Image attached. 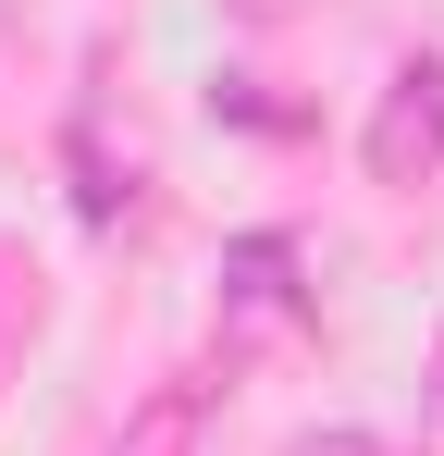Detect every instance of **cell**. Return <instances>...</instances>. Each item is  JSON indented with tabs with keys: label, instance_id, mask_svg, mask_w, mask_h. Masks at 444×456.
Wrapping results in <instances>:
<instances>
[{
	"label": "cell",
	"instance_id": "5",
	"mask_svg": "<svg viewBox=\"0 0 444 456\" xmlns=\"http://www.w3.org/2000/svg\"><path fill=\"white\" fill-rule=\"evenodd\" d=\"M420 395H432V419H444V333H432V370H420Z\"/></svg>",
	"mask_w": 444,
	"mask_h": 456
},
{
	"label": "cell",
	"instance_id": "3",
	"mask_svg": "<svg viewBox=\"0 0 444 456\" xmlns=\"http://www.w3.org/2000/svg\"><path fill=\"white\" fill-rule=\"evenodd\" d=\"M198 407H210V370H173L136 419H124V444H111V456H185V444H198Z\"/></svg>",
	"mask_w": 444,
	"mask_h": 456
},
{
	"label": "cell",
	"instance_id": "1",
	"mask_svg": "<svg viewBox=\"0 0 444 456\" xmlns=\"http://www.w3.org/2000/svg\"><path fill=\"white\" fill-rule=\"evenodd\" d=\"M444 160V62H407L395 99H382V124H370V173L382 185H420Z\"/></svg>",
	"mask_w": 444,
	"mask_h": 456
},
{
	"label": "cell",
	"instance_id": "4",
	"mask_svg": "<svg viewBox=\"0 0 444 456\" xmlns=\"http://www.w3.org/2000/svg\"><path fill=\"white\" fill-rule=\"evenodd\" d=\"M284 456H382V444H370V432H296Z\"/></svg>",
	"mask_w": 444,
	"mask_h": 456
},
{
	"label": "cell",
	"instance_id": "2",
	"mask_svg": "<svg viewBox=\"0 0 444 456\" xmlns=\"http://www.w3.org/2000/svg\"><path fill=\"white\" fill-rule=\"evenodd\" d=\"M296 321V247L284 234H247L234 259H222V358L247 346V333H284Z\"/></svg>",
	"mask_w": 444,
	"mask_h": 456
}]
</instances>
